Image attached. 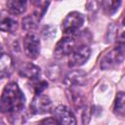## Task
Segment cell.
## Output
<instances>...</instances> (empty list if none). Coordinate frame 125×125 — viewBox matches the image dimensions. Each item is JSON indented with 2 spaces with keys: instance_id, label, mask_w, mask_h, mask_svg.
I'll return each instance as SVG.
<instances>
[{
  "instance_id": "13",
  "label": "cell",
  "mask_w": 125,
  "mask_h": 125,
  "mask_svg": "<svg viewBox=\"0 0 125 125\" xmlns=\"http://www.w3.org/2000/svg\"><path fill=\"white\" fill-rule=\"evenodd\" d=\"M7 11L12 15H21L25 12L27 7L26 0H7Z\"/></svg>"
},
{
  "instance_id": "15",
  "label": "cell",
  "mask_w": 125,
  "mask_h": 125,
  "mask_svg": "<svg viewBox=\"0 0 125 125\" xmlns=\"http://www.w3.org/2000/svg\"><path fill=\"white\" fill-rule=\"evenodd\" d=\"M114 112L119 116H123L125 112V96L123 92H119L114 103Z\"/></svg>"
},
{
  "instance_id": "3",
  "label": "cell",
  "mask_w": 125,
  "mask_h": 125,
  "mask_svg": "<svg viewBox=\"0 0 125 125\" xmlns=\"http://www.w3.org/2000/svg\"><path fill=\"white\" fill-rule=\"evenodd\" d=\"M124 60V46L123 43L106 53L101 60V68L108 70L114 68L118 64L122 63Z\"/></svg>"
},
{
  "instance_id": "17",
  "label": "cell",
  "mask_w": 125,
  "mask_h": 125,
  "mask_svg": "<svg viewBox=\"0 0 125 125\" xmlns=\"http://www.w3.org/2000/svg\"><path fill=\"white\" fill-rule=\"evenodd\" d=\"M42 34H43L44 38H46V39H52L56 35V28L54 26H51V25L45 26L42 29Z\"/></svg>"
},
{
  "instance_id": "9",
  "label": "cell",
  "mask_w": 125,
  "mask_h": 125,
  "mask_svg": "<svg viewBox=\"0 0 125 125\" xmlns=\"http://www.w3.org/2000/svg\"><path fill=\"white\" fill-rule=\"evenodd\" d=\"M67 87H79L86 83V73L80 69H75L66 74L63 80Z\"/></svg>"
},
{
  "instance_id": "11",
  "label": "cell",
  "mask_w": 125,
  "mask_h": 125,
  "mask_svg": "<svg viewBox=\"0 0 125 125\" xmlns=\"http://www.w3.org/2000/svg\"><path fill=\"white\" fill-rule=\"evenodd\" d=\"M19 73L22 77H25L30 80H35L40 74V68L31 62H26L20 66Z\"/></svg>"
},
{
  "instance_id": "7",
  "label": "cell",
  "mask_w": 125,
  "mask_h": 125,
  "mask_svg": "<svg viewBox=\"0 0 125 125\" xmlns=\"http://www.w3.org/2000/svg\"><path fill=\"white\" fill-rule=\"evenodd\" d=\"M75 47H76V41L74 38L70 36L63 37L57 43L54 49V57L57 59H61L64 56H67L73 51Z\"/></svg>"
},
{
  "instance_id": "2",
  "label": "cell",
  "mask_w": 125,
  "mask_h": 125,
  "mask_svg": "<svg viewBox=\"0 0 125 125\" xmlns=\"http://www.w3.org/2000/svg\"><path fill=\"white\" fill-rule=\"evenodd\" d=\"M84 16L79 12H70L66 15L62 22V30L65 35L71 36L75 34L83 25Z\"/></svg>"
},
{
  "instance_id": "20",
  "label": "cell",
  "mask_w": 125,
  "mask_h": 125,
  "mask_svg": "<svg viewBox=\"0 0 125 125\" xmlns=\"http://www.w3.org/2000/svg\"><path fill=\"white\" fill-rule=\"evenodd\" d=\"M30 2L33 4V5H38V4H40V3H42V0H30Z\"/></svg>"
},
{
  "instance_id": "8",
  "label": "cell",
  "mask_w": 125,
  "mask_h": 125,
  "mask_svg": "<svg viewBox=\"0 0 125 125\" xmlns=\"http://www.w3.org/2000/svg\"><path fill=\"white\" fill-rule=\"evenodd\" d=\"M54 116L59 124H65V125H73L76 124L75 117L72 111L65 105H58L53 110Z\"/></svg>"
},
{
  "instance_id": "10",
  "label": "cell",
  "mask_w": 125,
  "mask_h": 125,
  "mask_svg": "<svg viewBox=\"0 0 125 125\" xmlns=\"http://www.w3.org/2000/svg\"><path fill=\"white\" fill-rule=\"evenodd\" d=\"M18 28V21L9 12L2 11L0 13V30L13 33Z\"/></svg>"
},
{
  "instance_id": "6",
  "label": "cell",
  "mask_w": 125,
  "mask_h": 125,
  "mask_svg": "<svg viewBox=\"0 0 125 125\" xmlns=\"http://www.w3.org/2000/svg\"><path fill=\"white\" fill-rule=\"evenodd\" d=\"M24 54L27 58L34 60L40 54V40L34 33H28L25 35L22 41Z\"/></svg>"
},
{
  "instance_id": "14",
  "label": "cell",
  "mask_w": 125,
  "mask_h": 125,
  "mask_svg": "<svg viewBox=\"0 0 125 125\" xmlns=\"http://www.w3.org/2000/svg\"><path fill=\"white\" fill-rule=\"evenodd\" d=\"M122 0H103L102 6L104 9V12L107 16L113 15L120 7Z\"/></svg>"
},
{
  "instance_id": "22",
  "label": "cell",
  "mask_w": 125,
  "mask_h": 125,
  "mask_svg": "<svg viewBox=\"0 0 125 125\" xmlns=\"http://www.w3.org/2000/svg\"><path fill=\"white\" fill-rule=\"evenodd\" d=\"M0 123H3V122H2V121H1V120H0Z\"/></svg>"
},
{
  "instance_id": "21",
  "label": "cell",
  "mask_w": 125,
  "mask_h": 125,
  "mask_svg": "<svg viewBox=\"0 0 125 125\" xmlns=\"http://www.w3.org/2000/svg\"><path fill=\"white\" fill-rule=\"evenodd\" d=\"M0 52H1V44H0Z\"/></svg>"
},
{
  "instance_id": "16",
  "label": "cell",
  "mask_w": 125,
  "mask_h": 125,
  "mask_svg": "<svg viewBox=\"0 0 125 125\" xmlns=\"http://www.w3.org/2000/svg\"><path fill=\"white\" fill-rule=\"evenodd\" d=\"M39 21L37 20V18L34 16V15H29V16H26L25 18L22 19V23H21V26L24 30H33L36 28L37 26V22Z\"/></svg>"
},
{
  "instance_id": "19",
  "label": "cell",
  "mask_w": 125,
  "mask_h": 125,
  "mask_svg": "<svg viewBox=\"0 0 125 125\" xmlns=\"http://www.w3.org/2000/svg\"><path fill=\"white\" fill-rule=\"evenodd\" d=\"M39 123H41V124H59L55 117H49V118L43 119Z\"/></svg>"
},
{
  "instance_id": "12",
  "label": "cell",
  "mask_w": 125,
  "mask_h": 125,
  "mask_svg": "<svg viewBox=\"0 0 125 125\" xmlns=\"http://www.w3.org/2000/svg\"><path fill=\"white\" fill-rule=\"evenodd\" d=\"M14 69L12 58L5 53H0V78L9 76Z\"/></svg>"
},
{
  "instance_id": "4",
  "label": "cell",
  "mask_w": 125,
  "mask_h": 125,
  "mask_svg": "<svg viewBox=\"0 0 125 125\" xmlns=\"http://www.w3.org/2000/svg\"><path fill=\"white\" fill-rule=\"evenodd\" d=\"M91 49L86 44H81L76 46L73 51L69 54L68 58V65L70 67H76L84 64L90 58Z\"/></svg>"
},
{
  "instance_id": "5",
  "label": "cell",
  "mask_w": 125,
  "mask_h": 125,
  "mask_svg": "<svg viewBox=\"0 0 125 125\" xmlns=\"http://www.w3.org/2000/svg\"><path fill=\"white\" fill-rule=\"evenodd\" d=\"M52 110V101L46 95L35 94L30 103V111L33 114H44Z\"/></svg>"
},
{
  "instance_id": "18",
  "label": "cell",
  "mask_w": 125,
  "mask_h": 125,
  "mask_svg": "<svg viewBox=\"0 0 125 125\" xmlns=\"http://www.w3.org/2000/svg\"><path fill=\"white\" fill-rule=\"evenodd\" d=\"M48 87V83L46 81H35L33 83V88H34V92L35 94H40L42 93L46 88Z\"/></svg>"
},
{
  "instance_id": "1",
  "label": "cell",
  "mask_w": 125,
  "mask_h": 125,
  "mask_svg": "<svg viewBox=\"0 0 125 125\" xmlns=\"http://www.w3.org/2000/svg\"><path fill=\"white\" fill-rule=\"evenodd\" d=\"M25 97L17 83H8L0 98V111L2 113L14 114L21 112L24 106Z\"/></svg>"
}]
</instances>
